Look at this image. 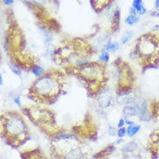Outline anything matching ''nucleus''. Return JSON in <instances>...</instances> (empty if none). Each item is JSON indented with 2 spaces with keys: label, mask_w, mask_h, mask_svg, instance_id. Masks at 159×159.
<instances>
[{
  "label": "nucleus",
  "mask_w": 159,
  "mask_h": 159,
  "mask_svg": "<svg viewBox=\"0 0 159 159\" xmlns=\"http://www.w3.org/2000/svg\"><path fill=\"white\" fill-rule=\"evenodd\" d=\"M65 75L58 70L45 73L30 86V98L35 101L44 104H52L63 93Z\"/></svg>",
  "instance_id": "nucleus-1"
},
{
  "label": "nucleus",
  "mask_w": 159,
  "mask_h": 159,
  "mask_svg": "<svg viewBox=\"0 0 159 159\" xmlns=\"http://www.w3.org/2000/svg\"><path fill=\"white\" fill-rule=\"evenodd\" d=\"M86 84L88 91L98 95L106 88L107 67L98 61H88L80 67L68 68Z\"/></svg>",
  "instance_id": "nucleus-2"
},
{
  "label": "nucleus",
  "mask_w": 159,
  "mask_h": 159,
  "mask_svg": "<svg viewBox=\"0 0 159 159\" xmlns=\"http://www.w3.org/2000/svg\"><path fill=\"white\" fill-rule=\"evenodd\" d=\"M91 55L90 45L80 39L72 40L63 44L55 53L58 62L67 65L68 68L80 67L90 61Z\"/></svg>",
  "instance_id": "nucleus-3"
},
{
  "label": "nucleus",
  "mask_w": 159,
  "mask_h": 159,
  "mask_svg": "<svg viewBox=\"0 0 159 159\" xmlns=\"http://www.w3.org/2000/svg\"><path fill=\"white\" fill-rule=\"evenodd\" d=\"M3 131L6 138L11 142L20 143L25 141V138L28 136L27 126L23 118L16 112H9L4 116L2 120Z\"/></svg>",
  "instance_id": "nucleus-4"
},
{
  "label": "nucleus",
  "mask_w": 159,
  "mask_h": 159,
  "mask_svg": "<svg viewBox=\"0 0 159 159\" xmlns=\"http://www.w3.org/2000/svg\"><path fill=\"white\" fill-rule=\"evenodd\" d=\"M134 58H141L144 61L153 62L159 56V40L152 34L141 36L137 42Z\"/></svg>",
  "instance_id": "nucleus-5"
},
{
  "label": "nucleus",
  "mask_w": 159,
  "mask_h": 159,
  "mask_svg": "<svg viewBox=\"0 0 159 159\" xmlns=\"http://www.w3.org/2000/svg\"><path fill=\"white\" fill-rule=\"evenodd\" d=\"M138 99H139V96H137L136 93L131 92V90H128V91H125L118 93V97L116 99V101L119 105L128 106V105L136 103Z\"/></svg>",
  "instance_id": "nucleus-6"
},
{
  "label": "nucleus",
  "mask_w": 159,
  "mask_h": 159,
  "mask_svg": "<svg viewBox=\"0 0 159 159\" xmlns=\"http://www.w3.org/2000/svg\"><path fill=\"white\" fill-rule=\"evenodd\" d=\"M112 100H113L112 93L107 88H105L98 94V103L100 107H109L112 103Z\"/></svg>",
  "instance_id": "nucleus-7"
},
{
  "label": "nucleus",
  "mask_w": 159,
  "mask_h": 159,
  "mask_svg": "<svg viewBox=\"0 0 159 159\" xmlns=\"http://www.w3.org/2000/svg\"><path fill=\"white\" fill-rule=\"evenodd\" d=\"M137 103L139 106V119L143 121V122H148L151 119V114L149 112V107H148V103L145 99L139 98L137 100Z\"/></svg>",
  "instance_id": "nucleus-8"
},
{
  "label": "nucleus",
  "mask_w": 159,
  "mask_h": 159,
  "mask_svg": "<svg viewBox=\"0 0 159 159\" xmlns=\"http://www.w3.org/2000/svg\"><path fill=\"white\" fill-rule=\"evenodd\" d=\"M124 116L125 118H132V117H138L139 114V104L134 103L128 106H124L122 109Z\"/></svg>",
  "instance_id": "nucleus-9"
},
{
  "label": "nucleus",
  "mask_w": 159,
  "mask_h": 159,
  "mask_svg": "<svg viewBox=\"0 0 159 159\" xmlns=\"http://www.w3.org/2000/svg\"><path fill=\"white\" fill-rule=\"evenodd\" d=\"M112 0H91L93 8L96 11H102L104 9H107L111 5Z\"/></svg>",
  "instance_id": "nucleus-10"
},
{
  "label": "nucleus",
  "mask_w": 159,
  "mask_h": 159,
  "mask_svg": "<svg viewBox=\"0 0 159 159\" xmlns=\"http://www.w3.org/2000/svg\"><path fill=\"white\" fill-rule=\"evenodd\" d=\"M131 6L135 9L137 13L139 15H140V16L145 15L146 12H147V10L145 8V6L143 5V0H133L132 4H131Z\"/></svg>",
  "instance_id": "nucleus-11"
},
{
  "label": "nucleus",
  "mask_w": 159,
  "mask_h": 159,
  "mask_svg": "<svg viewBox=\"0 0 159 159\" xmlns=\"http://www.w3.org/2000/svg\"><path fill=\"white\" fill-rule=\"evenodd\" d=\"M139 147V145H138V143L134 142V141H131V142H129V143H125V145L122 148V151H123L124 153H131V152H133L134 151H136L137 149Z\"/></svg>",
  "instance_id": "nucleus-12"
},
{
  "label": "nucleus",
  "mask_w": 159,
  "mask_h": 159,
  "mask_svg": "<svg viewBox=\"0 0 159 159\" xmlns=\"http://www.w3.org/2000/svg\"><path fill=\"white\" fill-rule=\"evenodd\" d=\"M119 43L117 42H110L107 43L103 48H102V50H105V51L107 52H116L117 50H119Z\"/></svg>",
  "instance_id": "nucleus-13"
},
{
  "label": "nucleus",
  "mask_w": 159,
  "mask_h": 159,
  "mask_svg": "<svg viewBox=\"0 0 159 159\" xmlns=\"http://www.w3.org/2000/svg\"><path fill=\"white\" fill-rule=\"evenodd\" d=\"M31 73L36 76V78H39L41 76H43V75H45V69H44L42 66H39V65H34L31 67Z\"/></svg>",
  "instance_id": "nucleus-14"
},
{
  "label": "nucleus",
  "mask_w": 159,
  "mask_h": 159,
  "mask_svg": "<svg viewBox=\"0 0 159 159\" xmlns=\"http://www.w3.org/2000/svg\"><path fill=\"white\" fill-rule=\"evenodd\" d=\"M141 126L139 125H128L126 128V135L128 137H134V136L140 131Z\"/></svg>",
  "instance_id": "nucleus-15"
},
{
  "label": "nucleus",
  "mask_w": 159,
  "mask_h": 159,
  "mask_svg": "<svg viewBox=\"0 0 159 159\" xmlns=\"http://www.w3.org/2000/svg\"><path fill=\"white\" fill-rule=\"evenodd\" d=\"M139 19H140V17H139L138 14H136V15H129L125 19V23L128 24V25H130V26H132L134 24H138L139 22Z\"/></svg>",
  "instance_id": "nucleus-16"
},
{
  "label": "nucleus",
  "mask_w": 159,
  "mask_h": 159,
  "mask_svg": "<svg viewBox=\"0 0 159 159\" xmlns=\"http://www.w3.org/2000/svg\"><path fill=\"white\" fill-rule=\"evenodd\" d=\"M110 61V54L109 52L105 51V50H102L100 55L99 56V61L101 62V63L106 64L108 63Z\"/></svg>",
  "instance_id": "nucleus-17"
},
{
  "label": "nucleus",
  "mask_w": 159,
  "mask_h": 159,
  "mask_svg": "<svg viewBox=\"0 0 159 159\" xmlns=\"http://www.w3.org/2000/svg\"><path fill=\"white\" fill-rule=\"evenodd\" d=\"M133 36H134V33L132 30H128V31L125 32L121 37V44L125 45V44L127 43L129 41H131Z\"/></svg>",
  "instance_id": "nucleus-18"
},
{
  "label": "nucleus",
  "mask_w": 159,
  "mask_h": 159,
  "mask_svg": "<svg viewBox=\"0 0 159 159\" xmlns=\"http://www.w3.org/2000/svg\"><path fill=\"white\" fill-rule=\"evenodd\" d=\"M30 3H31L32 4L36 5V6H43L45 4H47L48 3V0H29Z\"/></svg>",
  "instance_id": "nucleus-19"
},
{
  "label": "nucleus",
  "mask_w": 159,
  "mask_h": 159,
  "mask_svg": "<svg viewBox=\"0 0 159 159\" xmlns=\"http://www.w3.org/2000/svg\"><path fill=\"white\" fill-rule=\"evenodd\" d=\"M10 68H11V70L15 75H22V73H21V69H20V68L17 66V65H15V64H11V65H10Z\"/></svg>",
  "instance_id": "nucleus-20"
},
{
  "label": "nucleus",
  "mask_w": 159,
  "mask_h": 159,
  "mask_svg": "<svg viewBox=\"0 0 159 159\" xmlns=\"http://www.w3.org/2000/svg\"><path fill=\"white\" fill-rule=\"evenodd\" d=\"M125 135H126V128H119V130L117 131V136L120 139H123Z\"/></svg>",
  "instance_id": "nucleus-21"
},
{
  "label": "nucleus",
  "mask_w": 159,
  "mask_h": 159,
  "mask_svg": "<svg viewBox=\"0 0 159 159\" xmlns=\"http://www.w3.org/2000/svg\"><path fill=\"white\" fill-rule=\"evenodd\" d=\"M108 134L111 137H113V136H115L117 134V131H116L115 127L113 126V125H109V126H108Z\"/></svg>",
  "instance_id": "nucleus-22"
},
{
  "label": "nucleus",
  "mask_w": 159,
  "mask_h": 159,
  "mask_svg": "<svg viewBox=\"0 0 159 159\" xmlns=\"http://www.w3.org/2000/svg\"><path fill=\"white\" fill-rule=\"evenodd\" d=\"M13 101H14V103L16 104L18 107H22V102H21V99H20L19 95L16 96V97L13 99Z\"/></svg>",
  "instance_id": "nucleus-23"
},
{
  "label": "nucleus",
  "mask_w": 159,
  "mask_h": 159,
  "mask_svg": "<svg viewBox=\"0 0 159 159\" xmlns=\"http://www.w3.org/2000/svg\"><path fill=\"white\" fill-rule=\"evenodd\" d=\"M30 159H47V158H46L44 156L40 155V154H36V155L31 157Z\"/></svg>",
  "instance_id": "nucleus-24"
},
{
  "label": "nucleus",
  "mask_w": 159,
  "mask_h": 159,
  "mask_svg": "<svg viewBox=\"0 0 159 159\" xmlns=\"http://www.w3.org/2000/svg\"><path fill=\"white\" fill-rule=\"evenodd\" d=\"M125 125V119H119V123H118V127L119 128H122L124 127V125Z\"/></svg>",
  "instance_id": "nucleus-25"
},
{
  "label": "nucleus",
  "mask_w": 159,
  "mask_h": 159,
  "mask_svg": "<svg viewBox=\"0 0 159 159\" xmlns=\"http://www.w3.org/2000/svg\"><path fill=\"white\" fill-rule=\"evenodd\" d=\"M3 3L5 5H11L14 4V0H3Z\"/></svg>",
  "instance_id": "nucleus-26"
},
{
  "label": "nucleus",
  "mask_w": 159,
  "mask_h": 159,
  "mask_svg": "<svg viewBox=\"0 0 159 159\" xmlns=\"http://www.w3.org/2000/svg\"><path fill=\"white\" fill-rule=\"evenodd\" d=\"M136 14H138L137 11H136V10L131 6V8L129 9V15H136Z\"/></svg>",
  "instance_id": "nucleus-27"
},
{
  "label": "nucleus",
  "mask_w": 159,
  "mask_h": 159,
  "mask_svg": "<svg viewBox=\"0 0 159 159\" xmlns=\"http://www.w3.org/2000/svg\"><path fill=\"white\" fill-rule=\"evenodd\" d=\"M125 124L128 125H135L133 121H131V120H130V119H125Z\"/></svg>",
  "instance_id": "nucleus-28"
},
{
  "label": "nucleus",
  "mask_w": 159,
  "mask_h": 159,
  "mask_svg": "<svg viewBox=\"0 0 159 159\" xmlns=\"http://www.w3.org/2000/svg\"><path fill=\"white\" fill-rule=\"evenodd\" d=\"M152 31H154V32L159 31V24H156L155 26L152 28Z\"/></svg>",
  "instance_id": "nucleus-29"
},
{
  "label": "nucleus",
  "mask_w": 159,
  "mask_h": 159,
  "mask_svg": "<svg viewBox=\"0 0 159 159\" xmlns=\"http://www.w3.org/2000/svg\"><path fill=\"white\" fill-rule=\"evenodd\" d=\"M155 8L157 11H159V0H156L155 1Z\"/></svg>",
  "instance_id": "nucleus-30"
},
{
  "label": "nucleus",
  "mask_w": 159,
  "mask_h": 159,
  "mask_svg": "<svg viewBox=\"0 0 159 159\" xmlns=\"http://www.w3.org/2000/svg\"><path fill=\"white\" fill-rule=\"evenodd\" d=\"M4 84V80H3V76H2V74L0 73V86H2Z\"/></svg>",
  "instance_id": "nucleus-31"
},
{
  "label": "nucleus",
  "mask_w": 159,
  "mask_h": 159,
  "mask_svg": "<svg viewBox=\"0 0 159 159\" xmlns=\"http://www.w3.org/2000/svg\"><path fill=\"white\" fill-rule=\"evenodd\" d=\"M122 142H123V139H120V138H119V139H118V140H117V141H116V144H119V143H122Z\"/></svg>",
  "instance_id": "nucleus-32"
},
{
  "label": "nucleus",
  "mask_w": 159,
  "mask_h": 159,
  "mask_svg": "<svg viewBox=\"0 0 159 159\" xmlns=\"http://www.w3.org/2000/svg\"><path fill=\"white\" fill-rule=\"evenodd\" d=\"M151 16H157V12H156V11L154 12H151Z\"/></svg>",
  "instance_id": "nucleus-33"
},
{
  "label": "nucleus",
  "mask_w": 159,
  "mask_h": 159,
  "mask_svg": "<svg viewBox=\"0 0 159 159\" xmlns=\"http://www.w3.org/2000/svg\"><path fill=\"white\" fill-rule=\"evenodd\" d=\"M1 58H2V52H1V49H0V61H1Z\"/></svg>",
  "instance_id": "nucleus-34"
},
{
  "label": "nucleus",
  "mask_w": 159,
  "mask_h": 159,
  "mask_svg": "<svg viewBox=\"0 0 159 159\" xmlns=\"http://www.w3.org/2000/svg\"><path fill=\"white\" fill-rule=\"evenodd\" d=\"M157 17H159V11L157 12Z\"/></svg>",
  "instance_id": "nucleus-35"
}]
</instances>
